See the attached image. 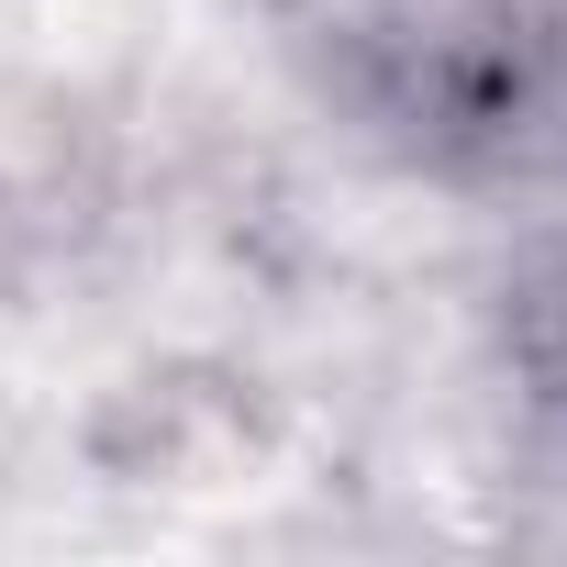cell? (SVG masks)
Returning <instances> with one entry per match:
<instances>
[]
</instances>
